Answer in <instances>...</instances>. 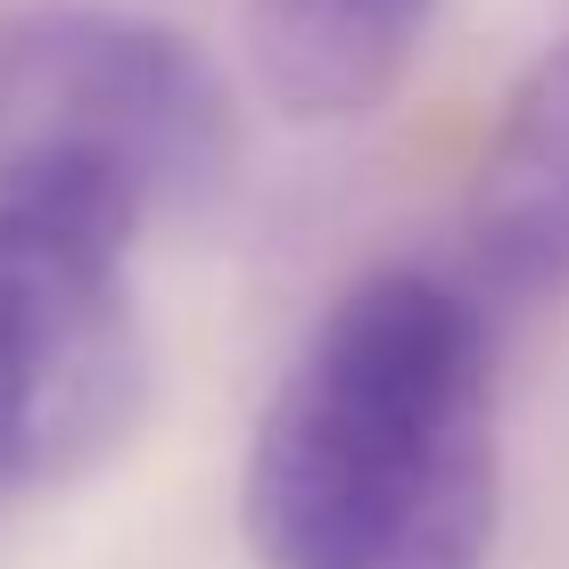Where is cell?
<instances>
[{"label":"cell","mask_w":569,"mask_h":569,"mask_svg":"<svg viewBox=\"0 0 569 569\" xmlns=\"http://www.w3.org/2000/svg\"><path fill=\"white\" fill-rule=\"evenodd\" d=\"M503 520L496 339L455 281L363 272L281 371L240 470L257 569H487Z\"/></svg>","instance_id":"cell-1"},{"label":"cell","mask_w":569,"mask_h":569,"mask_svg":"<svg viewBox=\"0 0 569 569\" xmlns=\"http://www.w3.org/2000/svg\"><path fill=\"white\" fill-rule=\"evenodd\" d=\"M231 166V91L190 33L100 0L0 17V207L132 248Z\"/></svg>","instance_id":"cell-2"},{"label":"cell","mask_w":569,"mask_h":569,"mask_svg":"<svg viewBox=\"0 0 569 569\" xmlns=\"http://www.w3.org/2000/svg\"><path fill=\"white\" fill-rule=\"evenodd\" d=\"M141 322L124 248L0 207V487H50L141 413Z\"/></svg>","instance_id":"cell-3"},{"label":"cell","mask_w":569,"mask_h":569,"mask_svg":"<svg viewBox=\"0 0 569 569\" xmlns=\"http://www.w3.org/2000/svg\"><path fill=\"white\" fill-rule=\"evenodd\" d=\"M470 257L496 289L569 281V42L512 83L470 182Z\"/></svg>","instance_id":"cell-4"},{"label":"cell","mask_w":569,"mask_h":569,"mask_svg":"<svg viewBox=\"0 0 569 569\" xmlns=\"http://www.w3.org/2000/svg\"><path fill=\"white\" fill-rule=\"evenodd\" d=\"M438 0H248V67L298 124L380 108L405 83Z\"/></svg>","instance_id":"cell-5"}]
</instances>
